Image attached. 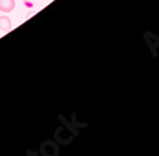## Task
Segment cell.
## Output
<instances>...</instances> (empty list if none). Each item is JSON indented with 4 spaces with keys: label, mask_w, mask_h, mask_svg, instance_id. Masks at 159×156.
Returning <instances> with one entry per match:
<instances>
[{
    "label": "cell",
    "mask_w": 159,
    "mask_h": 156,
    "mask_svg": "<svg viewBox=\"0 0 159 156\" xmlns=\"http://www.w3.org/2000/svg\"><path fill=\"white\" fill-rule=\"evenodd\" d=\"M16 8L14 0H0V11L3 13H10Z\"/></svg>",
    "instance_id": "1"
},
{
    "label": "cell",
    "mask_w": 159,
    "mask_h": 156,
    "mask_svg": "<svg viewBox=\"0 0 159 156\" xmlns=\"http://www.w3.org/2000/svg\"><path fill=\"white\" fill-rule=\"evenodd\" d=\"M0 31L8 33L9 31H11V20L10 18L5 17V15H0Z\"/></svg>",
    "instance_id": "2"
}]
</instances>
